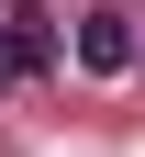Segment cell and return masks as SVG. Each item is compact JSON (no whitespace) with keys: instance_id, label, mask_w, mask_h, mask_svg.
<instances>
[{"instance_id":"2","label":"cell","mask_w":145,"mask_h":157,"mask_svg":"<svg viewBox=\"0 0 145 157\" xmlns=\"http://www.w3.org/2000/svg\"><path fill=\"white\" fill-rule=\"evenodd\" d=\"M45 56H56V34H45V23H11V34H0V78H34Z\"/></svg>"},{"instance_id":"1","label":"cell","mask_w":145,"mask_h":157,"mask_svg":"<svg viewBox=\"0 0 145 157\" xmlns=\"http://www.w3.org/2000/svg\"><path fill=\"white\" fill-rule=\"evenodd\" d=\"M78 67L89 78H123L134 67V23H123V11H78Z\"/></svg>"}]
</instances>
